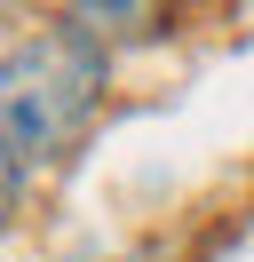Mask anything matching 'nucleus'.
Here are the masks:
<instances>
[{
	"mask_svg": "<svg viewBox=\"0 0 254 262\" xmlns=\"http://www.w3.org/2000/svg\"><path fill=\"white\" fill-rule=\"evenodd\" d=\"M103 56L79 48L56 16L40 32H16L8 40V72H0V143H8V207H24L32 175L48 159H64L79 127L95 119L103 103Z\"/></svg>",
	"mask_w": 254,
	"mask_h": 262,
	"instance_id": "f257e3e1",
	"label": "nucleus"
},
{
	"mask_svg": "<svg viewBox=\"0 0 254 262\" xmlns=\"http://www.w3.org/2000/svg\"><path fill=\"white\" fill-rule=\"evenodd\" d=\"M175 16H183V0H56V24L79 48H95L103 64L135 56V48H159L175 32Z\"/></svg>",
	"mask_w": 254,
	"mask_h": 262,
	"instance_id": "f03ea898",
	"label": "nucleus"
},
{
	"mask_svg": "<svg viewBox=\"0 0 254 262\" xmlns=\"http://www.w3.org/2000/svg\"><path fill=\"white\" fill-rule=\"evenodd\" d=\"M56 262H159V254L151 246H103L95 238V246H72V254H56Z\"/></svg>",
	"mask_w": 254,
	"mask_h": 262,
	"instance_id": "7ed1b4c3",
	"label": "nucleus"
}]
</instances>
